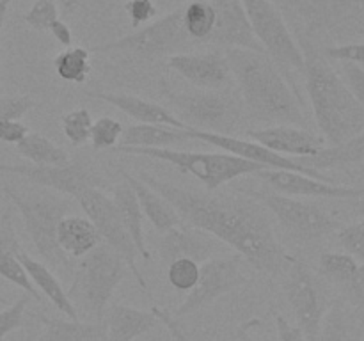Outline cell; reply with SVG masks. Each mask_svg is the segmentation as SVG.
<instances>
[{
  "label": "cell",
  "mask_w": 364,
  "mask_h": 341,
  "mask_svg": "<svg viewBox=\"0 0 364 341\" xmlns=\"http://www.w3.org/2000/svg\"><path fill=\"white\" fill-rule=\"evenodd\" d=\"M137 176L176 210L181 222L233 247L252 269L277 276L287 272L294 261V256L281 245L267 208L251 195L201 194L160 180L146 170Z\"/></svg>",
  "instance_id": "cell-1"
},
{
  "label": "cell",
  "mask_w": 364,
  "mask_h": 341,
  "mask_svg": "<svg viewBox=\"0 0 364 341\" xmlns=\"http://www.w3.org/2000/svg\"><path fill=\"white\" fill-rule=\"evenodd\" d=\"M224 55L238 85L244 112L252 121L308 128L302 96L267 53L228 48Z\"/></svg>",
  "instance_id": "cell-2"
},
{
  "label": "cell",
  "mask_w": 364,
  "mask_h": 341,
  "mask_svg": "<svg viewBox=\"0 0 364 341\" xmlns=\"http://www.w3.org/2000/svg\"><path fill=\"white\" fill-rule=\"evenodd\" d=\"M297 43L304 55L306 91L320 137L329 146L343 144L364 130V110L311 38L297 32Z\"/></svg>",
  "instance_id": "cell-3"
},
{
  "label": "cell",
  "mask_w": 364,
  "mask_h": 341,
  "mask_svg": "<svg viewBox=\"0 0 364 341\" xmlns=\"http://www.w3.org/2000/svg\"><path fill=\"white\" fill-rule=\"evenodd\" d=\"M2 192L16 206L18 213L23 220L25 231H27L41 261L63 276H68V274L73 276V259L64 254L57 242L59 222L73 206L70 199L41 187L39 190H18L11 185H4Z\"/></svg>",
  "instance_id": "cell-4"
},
{
  "label": "cell",
  "mask_w": 364,
  "mask_h": 341,
  "mask_svg": "<svg viewBox=\"0 0 364 341\" xmlns=\"http://www.w3.org/2000/svg\"><path fill=\"white\" fill-rule=\"evenodd\" d=\"M112 151L124 153V155L146 156V158L160 160V162L171 163L180 173L191 174L196 180L201 181L208 192L219 190L223 185L237 180V178L247 176V174H258L267 170V167L259 163L249 162L240 156L230 155V153H201V151H180L174 148H116Z\"/></svg>",
  "instance_id": "cell-5"
},
{
  "label": "cell",
  "mask_w": 364,
  "mask_h": 341,
  "mask_svg": "<svg viewBox=\"0 0 364 341\" xmlns=\"http://www.w3.org/2000/svg\"><path fill=\"white\" fill-rule=\"evenodd\" d=\"M160 91L169 105L176 110V117L188 128L212 134L231 135L237 130L244 114L242 99L233 89L224 91H173L166 80H160Z\"/></svg>",
  "instance_id": "cell-6"
},
{
  "label": "cell",
  "mask_w": 364,
  "mask_h": 341,
  "mask_svg": "<svg viewBox=\"0 0 364 341\" xmlns=\"http://www.w3.org/2000/svg\"><path fill=\"white\" fill-rule=\"evenodd\" d=\"M127 263L109 245L100 244L95 251L80 258L75 265L73 286L70 298H78L84 309L96 320L102 322L114 291L127 277Z\"/></svg>",
  "instance_id": "cell-7"
},
{
  "label": "cell",
  "mask_w": 364,
  "mask_h": 341,
  "mask_svg": "<svg viewBox=\"0 0 364 341\" xmlns=\"http://www.w3.org/2000/svg\"><path fill=\"white\" fill-rule=\"evenodd\" d=\"M247 20L263 52L274 60L291 87L295 85V73H304V55L297 39L284 21L283 13L272 0H240Z\"/></svg>",
  "instance_id": "cell-8"
},
{
  "label": "cell",
  "mask_w": 364,
  "mask_h": 341,
  "mask_svg": "<svg viewBox=\"0 0 364 341\" xmlns=\"http://www.w3.org/2000/svg\"><path fill=\"white\" fill-rule=\"evenodd\" d=\"M181 16H183V7H178L173 13L146 25L144 28L95 46L92 52H123L144 60H156L174 53H183V50L191 48L194 41L185 32Z\"/></svg>",
  "instance_id": "cell-9"
},
{
  "label": "cell",
  "mask_w": 364,
  "mask_h": 341,
  "mask_svg": "<svg viewBox=\"0 0 364 341\" xmlns=\"http://www.w3.org/2000/svg\"><path fill=\"white\" fill-rule=\"evenodd\" d=\"M247 195L262 202L279 222V226L295 240L308 244L329 237L338 229V220L322 206L299 197L277 194L274 190H251Z\"/></svg>",
  "instance_id": "cell-10"
},
{
  "label": "cell",
  "mask_w": 364,
  "mask_h": 341,
  "mask_svg": "<svg viewBox=\"0 0 364 341\" xmlns=\"http://www.w3.org/2000/svg\"><path fill=\"white\" fill-rule=\"evenodd\" d=\"M73 199L78 202L85 217L91 220L92 226L96 227L100 238H102V244L109 245L114 252H117L123 258V261L127 263L128 270L134 274L139 286L142 290H148V283H146L144 276H142V272L137 266V259L141 256H139L137 247H135L134 240L128 234L112 199L102 188L96 187L78 192Z\"/></svg>",
  "instance_id": "cell-11"
},
{
  "label": "cell",
  "mask_w": 364,
  "mask_h": 341,
  "mask_svg": "<svg viewBox=\"0 0 364 341\" xmlns=\"http://www.w3.org/2000/svg\"><path fill=\"white\" fill-rule=\"evenodd\" d=\"M283 291L306 340L318 341L327 315V301L315 274L304 261L294 258L284 272Z\"/></svg>",
  "instance_id": "cell-12"
},
{
  "label": "cell",
  "mask_w": 364,
  "mask_h": 341,
  "mask_svg": "<svg viewBox=\"0 0 364 341\" xmlns=\"http://www.w3.org/2000/svg\"><path fill=\"white\" fill-rule=\"evenodd\" d=\"M247 281L244 274V259L240 256H217L199 265L198 284L188 291L185 301L178 305L176 318L192 315L217 298L230 293Z\"/></svg>",
  "instance_id": "cell-13"
},
{
  "label": "cell",
  "mask_w": 364,
  "mask_h": 341,
  "mask_svg": "<svg viewBox=\"0 0 364 341\" xmlns=\"http://www.w3.org/2000/svg\"><path fill=\"white\" fill-rule=\"evenodd\" d=\"M0 174L23 178L32 185L75 197L85 188L102 187V178L82 162L66 166H34V163H0Z\"/></svg>",
  "instance_id": "cell-14"
},
{
  "label": "cell",
  "mask_w": 364,
  "mask_h": 341,
  "mask_svg": "<svg viewBox=\"0 0 364 341\" xmlns=\"http://www.w3.org/2000/svg\"><path fill=\"white\" fill-rule=\"evenodd\" d=\"M191 131L192 139L199 142H205V144L213 146V148L223 149L224 153H230V155L240 156V158L249 160V162L259 163V166L267 167V169H277V170H294V173H302L309 174L313 178H318L322 181H329V183H336L333 178H329L327 174L320 173V170L309 169L304 167L302 163L297 162V158H290V156L277 155V153L270 151L265 146L258 144L255 141H245V139L235 137V135H220V134H212V131H201L194 130V128H187Z\"/></svg>",
  "instance_id": "cell-15"
},
{
  "label": "cell",
  "mask_w": 364,
  "mask_h": 341,
  "mask_svg": "<svg viewBox=\"0 0 364 341\" xmlns=\"http://www.w3.org/2000/svg\"><path fill=\"white\" fill-rule=\"evenodd\" d=\"M167 66L201 91L233 89V75L224 53H174L167 59Z\"/></svg>",
  "instance_id": "cell-16"
},
{
  "label": "cell",
  "mask_w": 364,
  "mask_h": 341,
  "mask_svg": "<svg viewBox=\"0 0 364 341\" xmlns=\"http://www.w3.org/2000/svg\"><path fill=\"white\" fill-rule=\"evenodd\" d=\"M277 9L290 13L302 23L304 36L333 28L361 11L364 0H272Z\"/></svg>",
  "instance_id": "cell-17"
},
{
  "label": "cell",
  "mask_w": 364,
  "mask_h": 341,
  "mask_svg": "<svg viewBox=\"0 0 364 341\" xmlns=\"http://www.w3.org/2000/svg\"><path fill=\"white\" fill-rule=\"evenodd\" d=\"M256 176L269 185L270 190L290 197H315V199H359L364 195V188L345 187V185L329 183L309 174L294 173V170L267 169Z\"/></svg>",
  "instance_id": "cell-18"
},
{
  "label": "cell",
  "mask_w": 364,
  "mask_h": 341,
  "mask_svg": "<svg viewBox=\"0 0 364 341\" xmlns=\"http://www.w3.org/2000/svg\"><path fill=\"white\" fill-rule=\"evenodd\" d=\"M212 4L215 7V27L208 43L224 46L226 50L242 48L265 53L252 32L240 0H212Z\"/></svg>",
  "instance_id": "cell-19"
},
{
  "label": "cell",
  "mask_w": 364,
  "mask_h": 341,
  "mask_svg": "<svg viewBox=\"0 0 364 341\" xmlns=\"http://www.w3.org/2000/svg\"><path fill=\"white\" fill-rule=\"evenodd\" d=\"M220 251L223 247L219 245V240L198 227L188 226V224H180V226L162 233L159 244L160 258L167 265L183 258L201 265L208 259L220 256Z\"/></svg>",
  "instance_id": "cell-20"
},
{
  "label": "cell",
  "mask_w": 364,
  "mask_h": 341,
  "mask_svg": "<svg viewBox=\"0 0 364 341\" xmlns=\"http://www.w3.org/2000/svg\"><path fill=\"white\" fill-rule=\"evenodd\" d=\"M245 137L265 146L277 155L290 158L315 156L320 149L326 148V141L320 135L313 134L309 128L291 124H274L258 130H245Z\"/></svg>",
  "instance_id": "cell-21"
},
{
  "label": "cell",
  "mask_w": 364,
  "mask_h": 341,
  "mask_svg": "<svg viewBox=\"0 0 364 341\" xmlns=\"http://www.w3.org/2000/svg\"><path fill=\"white\" fill-rule=\"evenodd\" d=\"M84 94L92 99L105 102L109 105L116 107L117 110H121V112L127 114L128 117H132V119H135L141 124H166V126L181 128V130H187L188 128L167 107L149 102V99L141 98V96L105 91H84Z\"/></svg>",
  "instance_id": "cell-22"
},
{
  "label": "cell",
  "mask_w": 364,
  "mask_h": 341,
  "mask_svg": "<svg viewBox=\"0 0 364 341\" xmlns=\"http://www.w3.org/2000/svg\"><path fill=\"white\" fill-rule=\"evenodd\" d=\"M103 316L105 341H134L160 323L153 309L146 311L123 304H112Z\"/></svg>",
  "instance_id": "cell-23"
},
{
  "label": "cell",
  "mask_w": 364,
  "mask_h": 341,
  "mask_svg": "<svg viewBox=\"0 0 364 341\" xmlns=\"http://www.w3.org/2000/svg\"><path fill=\"white\" fill-rule=\"evenodd\" d=\"M16 256L21 265H23L25 272H27L28 279L34 284L36 290L41 291L52 302L53 308L63 313L64 316H68L70 320H78L80 315H78L77 305L73 304V301L70 298L68 291L64 290L60 281L57 279L55 274L52 272V269L48 265H45L41 259H36L32 256H28L25 251H20Z\"/></svg>",
  "instance_id": "cell-24"
},
{
  "label": "cell",
  "mask_w": 364,
  "mask_h": 341,
  "mask_svg": "<svg viewBox=\"0 0 364 341\" xmlns=\"http://www.w3.org/2000/svg\"><path fill=\"white\" fill-rule=\"evenodd\" d=\"M121 176H123V180L127 181L132 187V190H134L135 197H137L139 201V206H141L142 215L153 224V227H155L156 231L166 233V231L183 224L176 210H174L159 192H155L151 187H148L137 174L123 170Z\"/></svg>",
  "instance_id": "cell-25"
},
{
  "label": "cell",
  "mask_w": 364,
  "mask_h": 341,
  "mask_svg": "<svg viewBox=\"0 0 364 341\" xmlns=\"http://www.w3.org/2000/svg\"><path fill=\"white\" fill-rule=\"evenodd\" d=\"M194 141L188 130L166 126V124H130L124 128L119 148H173ZM114 149V148H112Z\"/></svg>",
  "instance_id": "cell-26"
},
{
  "label": "cell",
  "mask_w": 364,
  "mask_h": 341,
  "mask_svg": "<svg viewBox=\"0 0 364 341\" xmlns=\"http://www.w3.org/2000/svg\"><path fill=\"white\" fill-rule=\"evenodd\" d=\"M57 242L64 254L80 259L95 251L102 244V238L87 217L66 215L57 227Z\"/></svg>",
  "instance_id": "cell-27"
},
{
  "label": "cell",
  "mask_w": 364,
  "mask_h": 341,
  "mask_svg": "<svg viewBox=\"0 0 364 341\" xmlns=\"http://www.w3.org/2000/svg\"><path fill=\"white\" fill-rule=\"evenodd\" d=\"M112 201L116 205L117 212H119L121 220H123L124 227H127L128 234L134 240L135 247H137L139 256H141L144 261H149L151 254H149V249L146 245L144 240V227H142V212L141 206H139L137 197H135L134 190H132L130 185L127 181H121L114 187Z\"/></svg>",
  "instance_id": "cell-28"
},
{
  "label": "cell",
  "mask_w": 364,
  "mask_h": 341,
  "mask_svg": "<svg viewBox=\"0 0 364 341\" xmlns=\"http://www.w3.org/2000/svg\"><path fill=\"white\" fill-rule=\"evenodd\" d=\"M34 318L45 327L43 341H105L102 322L87 323L70 318H50L45 315H34Z\"/></svg>",
  "instance_id": "cell-29"
},
{
  "label": "cell",
  "mask_w": 364,
  "mask_h": 341,
  "mask_svg": "<svg viewBox=\"0 0 364 341\" xmlns=\"http://www.w3.org/2000/svg\"><path fill=\"white\" fill-rule=\"evenodd\" d=\"M364 158V130L355 135L350 141L338 146H326L320 149L315 156H304L297 158L299 163L315 170L326 169H340V167L350 166V163L361 162Z\"/></svg>",
  "instance_id": "cell-30"
},
{
  "label": "cell",
  "mask_w": 364,
  "mask_h": 341,
  "mask_svg": "<svg viewBox=\"0 0 364 341\" xmlns=\"http://www.w3.org/2000/svg\"><path fill=\"white\" fill-rule=\"evenodd\" d=\"M16 151L34 166H66L70 155L60 146L41 134L28 131L27 137L16 144Z\"/></svg>",
  "instance_id": "cell-31"
},
{
  "label": "cell",
  "mask_w": 364,
  "mask_h": 341,
  "mask_svg": "<svg viewBox=\"0 0 364 341\" xmlns=\"http://www.w3.org/2000/svg\"><path fill=\"white\" fill-rule=\"evenodd\" d=\"M183 28L194 43H208L215 27V7L212 0H192L183 7Z\"/></svg>",
  "instance_id": "cell-32"
},
{
  "label": "cell",
  "mask_w": 364,
  "mask_h": 341,
  "mask_svg": "<svg viewBox=\"0 0 364 341\" xmlns=\"http://www.w3.org/2000/svg\"><path fill=\"white\" fill-rule=\"evenodd\" d=\"M89 57V50L82 46H70L53 57V70L64 82L82 85L91 73Z\"/></svg>",
  "instance_id": "cell-33"
},
{
  "label": "cell",
  "mask_w": 364,
  "mask_h": 341,
  "mask_svg": "<svg viewBox=\"0 0 364 341\" xmlns=\"http://www.w3.org/2000/svg\"><path fill=\"white\" fill-rule=\"evenodd\" d=\"M359 261L347 252H323L318 259V274L343 290L358 274Z\"/></svg>",
  "instance_id": "cell-34"
},
{
  "label": "cell",
  "mask_w": 364,
  "mask_h": 341,
  "mask_svg": "<svg viewBox=\"0 0 364 341\" xmlns=\"http://www.w3.org/2000/svg\"><path fill=\"white\" fill-rule=\"evenodd\" d=\"M0 277L9 281L11 284L18 286L20 290H23L31 298L41 301V295H39V291L36 290L34 284L31 283L23 265H21L18 256L13 254V252L0 251Z\"/></svg>",
  "instance_id": "cell-35"
},
{
  "label": "cell",
  "mask_w": 364,
  "mask_h": 341,
  "mask_svg": "<svg viewBox=\"0 0 364 341\" xmlns=\"http://www.w3.org/2000/svg\"><path fill=\"white\" fill-rule=\"evenodd\" d=\"M92 116L87 109L70 110L63 116V131L73 146H84L91 139Z\"/></svg>",
  "instance_id": "cell-36"
},
{
  "label": "cell",
  "mask_w": 364,
  "mask_h": 341,
  "mask_svg": "<svg viewBox=\"0 0 364 341\" xmlns=\"http://www.w3.org/2000/svg\"><path fill=\"white\" fill-rule=\"evenodd\" d=\"M318 341H354L350 332V322H348V316L345 315L341 304H334L327 311L322 329H320Z\"/></svg>",
  "instance_id": "cell-37"
},
{
  "label": "cell",
  "mask_w": 364,
  "mask_h": 341,
  "mask_svg": "<svg viewBox=\"0 0 364 341\" xmlns=\"http://www.w3.org/2000/svg\"><path fill=\"white\" fill-rule=\"evenodd\" d=\"M124 126L117 119L109 116H103L92 123L91 128V144L96 151L100 149H112L119 144L123 137Z\"/></svg>",
  "instance_id": "cell-38"
},
{
  "label": "cell",
  "mask_w": 364,
  "mask_h": 341,
  "mask_svg": "<svg viewBox=\"0 0 364 341\" xmlns=\"http://www.w3.org/2000/svg\"><path fill=\"white\" fill-rule=\"evenodd\" d=\"M199 263L192 259H176L167 265V281L178 291H191L198 284Z\"/></svg>",
  "instance_id": "cell-39"
},
{
  "label": "cell",
  "mask_w": 364,
  "mask_h": 341,
  "mask_svg": "<svg viewBox=\"0 0 364 341\" xmlns=\"http://www.w3.org/2000/svg\"><path fill=\"white\" fill-rule=\"evenodd\" d=\"M59 18L57 4L53 0H34L31 9L23 14V21L34 31L45 32Z\"/></svg>",
  "instance_id": "cell-40"
},
{
  "label": "cell",
  "mask_w": 364,
  "mask_h": 341,
  "mask_svg": "<svg viewBox=\"0 0 364 341\" xmlns=\"http://www.w3.org/2000/svg\"><path fill=\"white\" fill-rule=\"evenodd\" d=\"M336 238L338 244L345 249L347 254L364 263V220L338 229Z\"/></svg>",
  "instance_id": "cell-41"
},
{
  "label": "cell",
  "mask_w": 364,
  "mask_h": 341,
  "mask_svg": "<svg viewBox=\"0 0 364 341\" xmlns=\"http://www.w3.org/2000/svg\"><path fill=\"white\" fill-rule=\"evenodd\" d=\"M28 298L31 297H28L27 293H23L20 298H16L13 304L7 305L4 311H0V341H4V337H6L7 334L14 332V330H18L23 325Z\"/></svg>",
  "instance_id": "cell-42"
},
{
  "label": "cell",
  "mask_w": 364,
  "mask_h": 341,
  "mask_svg": "<svg viewBox=\"0 0 364 341\" xmlns=\"http://www.w3.org/2000/svg\"><path fill=\"white\" fill-rule=\"evenodd\" d=\"M38 105L31 96H7L0 98V121H20Z\"/></svg>",
  "instance_id": "cell-43"
},
{
  "label": "cell",
  "mask_w": 364,
  "mask_h": 341,
  "mask_svg": "<svg viewBox=\"0 0 364 341\" xmlns=\"http://www.w3.org/2000/svg\"><path fill=\"white\" fill-rule=\"evenodd\" d=\"M341 78L347 84L348 91L364 110V70L355 63L341 64Z\"/></svg>",
  "instance_id": "cell-44"
},
{
  "label": "cell",
  "mask_w": 364,
  "mask_h": 341,
  "mask_svg": "<svg viewBox=\"0 0 364 341\" xmlns=\"http://www.w3.org/2000/svg\"><path fill=\"white\" fill-rule=\"evenodd\" d=\"M322 53L326 59L341 60V63H355L364 64V43H347V45L327 46L322 48Z\"/></svg>",
  "instance_id": "cell-45"
},
{
  "label": "cell",
  "mask_w": 364,
  "mask_h": 341,
  "mask_svg": "<svg viewBox=\"0 0 364 341\" xmlns=\"http://www.w3.org/2000/svg\"><path fill=\"white\" fill-rule=\"evenodd\" d=\"M124 11L130 16L132 28L141 27L156 16V6L153 0H128L124 4Z\"/></svg>",
  "instance_id": "cell-46"
},
{
  "label": "cell",
  "mask_w": 364,
  "mask_h": 341,
  "mask_svg": "<svg viewBox=\"0 0 364 341\" xmlns=\"http://www.w3.org/2000/svg\"><path fill=\"white\" fill-rule=\"evenodd\" d=\"M0 251L13 252V254L23 251L16 233H14L13 222H11L7 215H0Z\"/></svg>",
  "instance_id": "cell-47"
},
{
  "label": "cell",
  "mask_w": 364,
  "mask_h": 341,
  "mask_svg": "<svg viewBox=\"0 0 364 341\" xmlns=\"http://www.w3.org/2000/svg\"><path fill=\"white\" fill-rule=\"evenodd\" d=\"M28 126L21 121H0V142L4 144H14L23 141L28 135Z\"/></svg>",
  "instance_id": "cell-48"
},
{
  "label": "cell",
  "mask_w": 364,
  "mask_h": 341,
  "mask_svg": "<svg viewBox=\"0 0 364 341\" xmlns=\"http://www.w3.org/2000/svg\"><path fill=\"white\" fill-rule=\"evenodd\" d=\"M341 291H343L345 297H347L355 308L364 309V263L359 265L358 274L354 276V279H352Z\"/></svg>",
  "instance_id": "cell-49"
},
{
  "label": "cell",
  "mask_w": 364,
  "mask_h": 341,
  "mask_svg": "<svg viewBox=\"0 0 364 341\" xmlns=\"http://www.w3.org/2000/svg\"><path fill=\"white\" fill-rule=\"evenodd\" d=\"M153 311H155V315L159 316L160 323L167 327V330H169L171 336L174 337V341H192V337L185 332L180 320H178L176 316L171 315V313H167L166 309H160V308H153Z\"/></svg>",
  "instance_id": "cell-50"
},
{
  "label": "cell",
  "mask_w": 364,
  "mask_h": 341,
  "mask_svg": "<svg viewBox=\"0 0 364 341\" xmlns=\"http://www.w3.org/2000/svg\"><path fill=\"white\" fill-rule=\"evenodd\" d=\"M276 329H277V341H308L301 327L294 325L287 316L276 315Z\"/></svg>",
  "instance_id": "cell-51"
},
{
  "label": "cell",
  "mask_w": 364,
  "mask_h": 341,
  "mask_svg": "<svg viewBox=\"0 0 364 341\" xmlns=\"http://www.w3.org/2000/svg\"><path fill=\"white\" fill-rule=\"evenodd\" d=\"M48 32L57 39L59 45L64 46V48H70V46L73 45V32H71L70 25H68L66 21L60 20V18H57V20L50 25Z\"/></svg>",
  "instance_id": "cell-52"
},
{
  "label": "cell",
  "mask_w": 364,
  "mask_h": 341,
  "mask_svg": "<svg viewBox=\"0 0 364 341\" xmlns=\"http://www.w3.org/2000/svg\"><path fill=\"white\" fill-rule=\"evenodd\" d=\"M57 6L63 7L64 11H70V13H75V11L82 9V7H87L91 4L98 2V0H53Z\"/></svg>",
  "instance_id": "cell-53"
},
{
  "label": "cell",
  "mask_w": 364,
  "mask_h": 341,
  "mask_svg": "<svg viewBox=\"0 0 364 341\" xmlns=\"http://www.w3.org/2000/svg\"><path fill=\"white\" fill-rule=\"evenodd\" d=\"M251 325H252V322L244 323V325H242L240 329H238L235 341H265V340H262V337L252 336V327Z\"/></svg>",
  "instance_id": "cell-54"
},
{
  "label": "cell",
  "mask_w": 364,
  "mask_h": 341,
  "mask_svg": "<svg viewBox=\"0 0 364 341\" xmlns=\"http://www.w3.org/2000/svg\"><path fill=\"white\" fill-rule=\"evenodd\" d=\"M352 208H354L355 215L364 217V195L359 199H354V205H352Z\"/></svg>",
  "instance_id": "cell-55"
},
{
  "label": "cell",
  "mask_w": 364,
  "mask_h": 341,
  "mask_svg": "<svg viewBox=\"0 0 364 341\" xmlns=\"http://www.w3.org/2000/svg\"><path fill=\"white\" fill-rule=\"evenodd\" d=\"M9 6H11V0H0V21H6Z\"/></svg>",
  "instance_id": "cell-56"
},
{
  "label": "cell",
  "mask_w": 364,
  "mask_h": 341,
  "mask_svg": "<svg viewBox=\"0 0 364 341\" xmlns=\"http://www.w3.org/2000/svg\"><path fill=\"white\" fill-rule=\"evenodd\" d=\"M2 28H4V21H0V60H2Z\"/></svg>",
  "instance_id": "cell-57"
},
{
  "label": "cell",
  "mask_w": 364,
  "mask_h": 341,
  "mask_svg": "<svg viewBox=\"0 0 364 341\" xmlns=\"http://www.w3.org/2000/svg\"><path fill=\"white\" fill-rule=\"evenodd\" d=\"M0 304H7V301L2 297V295H0Z\"/></svg>",
  "instance_id": "cell-58"
},
{
  "label": "cell",
  "mask_w": 364,
  "mask_h": 341,
  "mask_svg": "<svg viewBox=\"0 0 364 341\" xmlns=\"http://www.w3.org/2000/svg\"><path fill=\"white\" fill-rule=\"evenodd\" d=\"M363 341H364V336H363Z\"/></svg>",
  "instance_id": "cell-59"
}]
</instances>
